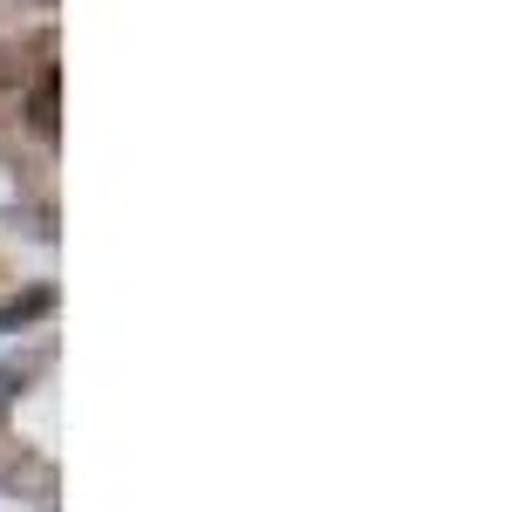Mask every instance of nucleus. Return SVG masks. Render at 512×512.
<instances>
[{
    "instance_id": "obj_1",
    "label": "nucleus",
    "mask_w": 512,
    "mask_h": 512,
    "mask_svg": "<svg viewBox=\"0 0 512 512\" xmlns=\"http://www.w3.org/2000/svg\"><path fill=\"white\" fill-rule=\"evenodd\" d=\"M28 117H35V130H48V137H55V62H41V69H35V96H28Z\"/></svg>"
}]
</instances>
